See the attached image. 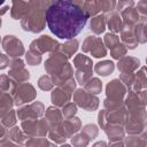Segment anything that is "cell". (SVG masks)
<instances>
[{
  "label": "cell",
  "mask_w": 147,
  "mask_h": 147,
  "mask_svg": "<svg viewBox=\"0 0 147 147\" xmlns=\"http://www.w3.org/2000/svg\"><path fill=\"white\" fill-rule=\"evenodd\" d=\"M88 15L70 0H56L46 10V22L51 32L60 39H72L87 23Z\"/></svg>",
  "instance_id": "6da1fadb"
},
{
  "label": "cell",
  "mask_w": 147,
  "mask_h": 147,
  "mask_svg": "<svg viewBox=\"0 0 147 147\" xmlns=\"http://www.w3.org/2000/svg\"><path fill=\"white\" fill-rule=\"evenodd\" d=\"M5 1H6V0H0V6H1V5H2Z\"/></svg>",
  "instance_id": "7a4b0ae2"
}]
</instances>
